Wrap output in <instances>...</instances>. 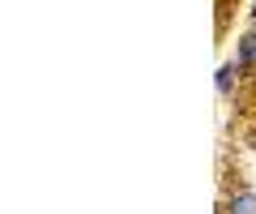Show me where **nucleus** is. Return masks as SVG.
<instances>
[{
  "label": "nucleus",
  "instance_id": "obj_1",
  "mask_svg": "<svg viewBox=\"0 0 256 214\" xmlns=\"http://www.w3.org/2000/svg\"><path fill=\"white\" fill-rule=\"evenodd\" d=\"M222 214H256V193H252V188L235 193L226 205H222Z\"/></svg>",
  "mask_w": 256,
  "mask_h": 214
},
{
  "label": "nucleus",
  "instance_id": "obj_2",
  "mask_svg": "<svg viewBox=\"0 0 256 214\" xmlns=\"http://www.w3.org/2000/svg\"><path fill=\"white\" fill-rule=\"evenodd\" d=\"M239 65H244V69H256V30L239 39Z\"/></svg>",
  "mask_w": 256,
  "mask_h": 214
},
{
  "label": "nucleus",
  "instance_id": "obj_3",
  "mask_svg": "<svg viewBox=\"0 0 256 214\" xmlns=\"http://www.w3.org/2000/svg\"><path fill=\"white\" fill-rule=\"evenodd\" d=\"M239 69H244L239 60H230V65H222V69H218V90H222V94H230V90H235V77H239Z\"/></svg>",
  "mask_w": 256,
  "mask_h": 214
},
{
  "label": "nucleus",
  "instance_id": "obj_4",
  "mask_svg": "<svg viewBox=\"0 0 256 214\" xmlns=\"http://www.w3.org/2000/svg\"><path fill=\"white\" fill-rule=\"evenodd\" d=\"M252 18H256V5H252Z\"/></svg>",
  "mask_w": 256,
  "mask_h": 214
}]
</instances>
